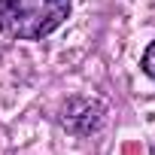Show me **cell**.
I'll return each instance as SVG.
<instances>
[{"mask_svg":"<svg viewBox=\"0 0 155 155\" xmlns=\"http://www.w3.org/2000/svg\"><path fill=\"white\" fill-rule=\"evenodd\" d=\"M101 116H104V110L94 101H70L64 110V125L79 134H88L101 125Z\"/></svg>","mask_w":155,"mask_h":155,"instance_id":"7a4b0ae2","label":"cell"},{"mask_svg":"<svg viewBox=\"0 0 155 155\" xmlns=\"http://www.w3.org/2000/svg\"><path fill=\"white\" fill-rule=\"evenodd\" d=\"M143 70H146L152 79H155V43H152V46L143 52Z\"/></svg>","mask_w":155,"mask_h":155,"instance_id":"3957f363","label":"cell"},{"mask_svg":"<svg viewBox=\"0 0 155 155\" xmlns=\"http://www.w3.org/2000/svg\"><path fill=\"white\" fill-rule=\"evenodd\" d=\"M70 0H0V34L12 40H40L64 25Z\"/></svg>","mask_w":155,"mask_h":155,"instance_id":"6da1fadb","label":"cell"}]
</instances>
